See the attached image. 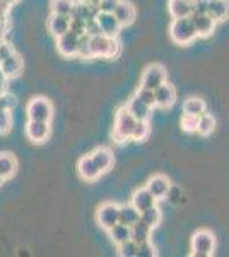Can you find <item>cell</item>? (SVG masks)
Returning a JSON list of instances; mask_svg holds the SVG:
<instances>
[{
    "label": "cell",
    "mask_w": 229,
    "mask_h": 257,
    "mask_svg": "<svg viewBox=\"0 0 229 257\" xmlns=\"http://www.w3.org/2000/svg\"><path fill=\"white\" fill-rule=\"evenodd\" d=\"M190 19H191V23H193L195 33H197V36H200V38H209L215 30V24H217L207 12H203V14H191Z\"/></svg>",
    "instance_id": "obj_8"
},
{
    "label": "cell",
    "mask_w": 229,
    "mask_h": 257,
    "mask_svg": "<svg viewBox=\"0 0 229 257\" xmlns=\"http://www.w3.org/2000/svg\"><path fill=\"white\" fill-rule=\"evenodd\" d=\"M140 218V211L135 208L134 204H122L120 206V211H118V223L122 225H127V226H132L134 223L139 221Z\"/></svg>",
    "instance_id": "obj_24"
},
{
    "label": "cell",
    "mask_w": 229,
    "mask_h": 257,
    "mask_svg": "<svg viewBox=\"0 0 229 257\" xmlns=\"http://www.w3.org/2000/svg\"><path fill=\"white\" fill-rule=\"evenodd\" d=\"M77 45H79V36L76 35V33L70 31V30L57 38L58 53H60V55H64V57H76Z\"/></svg>",
    "instance_id": "obj_12"
},
{
    "label": "cell",
    "mask_w": 229,
    "mask_h": 257,
    "mask_svg": "<svg viewBox=\"0 0 229 257\" xmlns=\"http://www.w3.org/2000/svg\"><path fill=\"white\" fill-rule=\"evenodd\" d=\"M89 48L93 57H103V59H115L120 53V43L116 38L106 35H96L89 38Z\"/></svg>",
    "instance_id": "obj_1"
},
{
    "label": "cell",
    "mask_w": 229,
    "mask_h": 257,
    "mask_svg": "<svg viewBox=\"0 0 229 257\" xmlns=\"http://www.w3.org/2000/svg\"><path fill=\"white\" fill-rule=\"evenodd\" d=\"M149 134H151V127H149L147 120H137L134 131H132L130 139L137 141V143H142V141H145L149 138Z\"/></svg>",
    "instance_id": "obj_31"
},
{
    "label": "cell",
    "mask_w": 229,
    "mask_h": 257,
    "mask_svg": "<svg viewBox=\"0 0 229 257\" xmlns=\"http://www.w3.org/2000/svg\"><path fill=\"white\" fill-rule=\"evenodd\" d=\"M0 2H4V4H7V6H12V4H16V2H18V0H0Z\"/></svg>",
    "instance_id": "obj_46"
},
{
    "label": "cell",
    "mask_w": 229,
    "mask_h": 257,
    "mask_svg": "<svg viewBox=\"0 0 229 257\" xmlns=\"http://www.w3.org/2000/svg\"><path fill=\"white\" fill-rule=\"evenodd\" d=\"M86 35L87 36L101 35V28H99V24H98V21H96V18L86 21Z\"/></svg>",
    "instance_id": "obj_41"
},
{
    "label": "cell",
    "mask_w": 229,
    "mask_h": 257,
    "mask_svg": "<svg viewBox=\"0 0 229 257\" xmlns=\"http://www.w3.org/2000/svg\"><path fill=\"white\" fill-rule=\"evenodd\" d=\"M12 53H14V48H12L9 43H6V41H2V43H0V62L6 60L7 57H11Z\"/></svg>",
    "instance_id": "obj_43"
},
{
    "label": "cell",
    "mask_w": 229,
    "mask_h": 257,
    "mask_svg": "<svg viewBox=\"0 0 229 257\" xmlns=\"http://www.w3.org/2000/svg\"><path fill=\"white\" fill-rule=\"evenodd\" d=\"M0 69H2V72L7 76V79L19 76L21 70H23V59H21L18 53L14 52L11 57H7L6 60L0 62Z\"/></svg>",
    "instance_id": "obj_21"
},
{
    "label": "cell",
    "mask_w": 229,
    "mask_h": 257,
    "mask_svg": "<svg viewBox=\"0 0 229 257\" xmlns=\"http://www.w3.org/2000/svg\"><path fill=\"white\" fill-rule=\"evenodd\" d=\"M26 134L29 141L33 143H43L50 136V122H41V120H29L26 125Z\"/></svg>",
    "instance_id": "obj_13"
},
{
    "label": "cell",
    "mask_w": 229,
    "mask_h": 257,
    "mask_svg": "<svg viewBox=\"0 0 229 257\" xmlns=\"http://www.w3.org/2000/svg\"><path fill=\"white\" fill-rule=\"evenodd\" d=\"M70 28V16H60V14H52L48 19V31L52 33L55 38L62 36L64 33H67Z\"/></svg>",
    "instance_id": "obj_19"
},
{
    "label": "cell",
    "mask_w": 229,
    "mask_h": 257,
    "mask_svg": "<svg viewBox=\"0 0 229 257\" xmlns=\"http://www.w3.org/2000/svg\"><path fill=\"white\" fill-rule=\"evenodd\" d=\"M72 33H76L77 36L84 35L86 33V21H81V19H70V28H69Z\"/></svg>",
    "instance_id": "obj_40"
},
{
    "label": "cell",
    "mask_w": 229,
    "mask_h": 257,
    "mask_svg": "<svg viewBox=\"0 0 229 257\" xmlns=\"http://www.w3.org/2000/svg\"><path fill=\"white\" fill-rule=\"evenodd\" d=\"M135 96L139 98L140 101H144L145 105L151 106V108L156 106V98H154V91L152 89H147V88H142V86H140V88L137 89Z\"/></svg>",
    "instance_id": "obj_36"
},
{
    "label": "cell",
    "mask_w": 229,
    "mask_h": 257,
    "mask_svg": "<svg viewBox=\"0 0 229 257\" xmlns=\"http://www.w3.org/2000/svg\"><path fill=\"white\" fill-rule=\"evenodd\" d=\"M52 14H60V16H70L72 11L74 0H52Z\"/></svg>",
    "instance_id": "obj_32"
},
{
    "label": "cell",
    "mask_w": 229,
    "mask_h": 257,
    "mask_svg": "<svg viewBox=\"0 0 229 257\" xmlns=\"http://www.w3.org/2000/svg\"><path fill=\"white\" fill-rule=\"evenodd\" d=\"M215 128V118L212 117L210 113H202L198 117V123H197V132L200 136H210Z\"/></svg>",
    "instance_id": "obj_30"
},
{
    "label": "cell",
    "mask_w": 229,
    "mask_h": 257,
    "mask_svg": "<svg viewBox=\"0 0 229 257\" xmlns=\"http://www.w3.org/2000/svg\"><path fill=\"white\" fill-rule=\"evenodd\" d=\"M2 182H4V178H2V177H0V185H2Z\"/></svg>",
    "instance_id": "obj_47"
},
{
    "label": "cell",
    "mask_w": 229,
    "mask_h": 257,
    "mask_svg": "<svg viewBox=\"0 0 229 257\" xmlns=\"http://www.w3.org/2000/svg\"><path fill=\"white\" fill-rule=\"evenodd\" d=\"M108 233H110V238L118 245V243H122L125 240L130 238V226L122 225V223H116V225H113L110 230H108Z\"/></svg>",
    "instance_id": "obj_29"
},
{
    "label": "cell",
    "mask_w": 229,
    "mask_h": 257,
    "mask_svg": "<svg viewBox=\"0 0 229 257\" xmlns=\"http://www.w3.org/2000/svg\"><path fill=\"white\" fill-rule=\"evenodd\" d=\"M215 237L214 233L205 228L197 230L191 235V255L193 257H210L215 252Z\"/></svg>",
    "instance_id": "obj_3"
},
{
    "label": "cell",
    "mask_w": 229,
    "mask_h": 257,
    "mask_svg": "<svg viewBox=\"0 0 229 257\" xmlns=\"http://www.w3.org/2000/svg\"><path fill=\"white\" fill-rule=\"evenodd\" d=\"M120 0H99L98 9L99 12H113L115 7L118 6Z\"/></svg>",
    "instance_id": "obj_42"
},
{
    "label": "cell",
    "mask_w": 229,
    "mask_h": 257,
    "mask_svg": "<svg viewBox=\"0 0 229 257\" xmlns=\"http://www.w3.org/2000/svg\"><path fill=\"white\" fill-rule=\"evenodd\" d=\"M139 219H140V221H144L149 228H152V230H154V228H156L161 223L162 213H161V209L157 208L156 204H154V206H151V208L140 211V218Z\"/></svg>",
    "instance_id": "obj_27"
},
{
    "label": "cell",
    "mask_w": 229,
    "mask_h": 257,
    "mask_svg": "<svg viewBox=\"0 0 229 257\" xmlns=\"http://www.w3.org/2000/svg\"><path fill=\"white\" fill-rule=\"evenodd\" d=\"M183 113L200 117L202 113H205V103L202 98H188L183 103Z\"/></svg>",
    "instance_id": "obj_28"
},
{
    "label": "cell",
    "mask_w": 229,
    "mask_h": 257,
    "mask_svg": "<svg viewBox=\"0 0 229 257\" xmlns=\"http://www.w3.org/2000/svg\"><path fill=\"white\" fill-rule=\"evenodd\" d=\"M16 105H18V99H16L14 94L6 93V91H2V93H0V110L12 111Z\"/></svg>",
    "instance_id": "obj_37"
},
{
    "label": "cell",
    "mask_w": 229,
    "mask_h": 257,
    "mask_svg": "<svg viewBox=\"0 0 229 257\" xmlns=\"http://www.w3.org/2000/svg\"><path fill=\"white\" fill-rule=\"evenodd\" d=\"M197 123H198V117H195V115L183 113V117H181V128L186 132V134H193V132H197Z\"/></svg>",
    "instance_id": "obj_35"
},
{
    "label": "cell",
    "mask_w": 229,
    "mask_h": 257,
    "mask_svg": "<svg viewBox=\"0 0 229 257\" xmlns=\"http://www.w3.org/2000/svg\"><path fill=\"white\" fill-rule=\"evenodd\" d=\"M154 98H156V106L159 108H171L176 101V89L169 82H162L159 88L154 89Z\"/></svg>",
    "instance_id": "obj_10"
},
{
    "label": "cell",
    "mask_w": 229,
    "mask_h": 257,
    "mask_svg": "<svg viewBox=\"0 0 229 257\" xmlns=\"http://www.w3.org/2000/svg\"><path fill=\"white\" fill-rule=\"evenodd\" d=\"M98 6H87L84 2H74L72 11H70V19H81V21H89L94 19L98 16Z\"/></svg>",
    "instance_id": "obj_17"
},
{
    "label": "cell",
    "mask_w": 229,
    "mask_h": 257,
    "mask_svg": "<svg viewBox=\"0 0 229 257\" xmlns=\"http://www.w3.org/2000/svg\"><path fill=\"white\" fill-rule=\"evenodd\" d=\"M91 158H93L94 165L99 168V172L101 173L108 172V170L111 168V165H113V153H111L108 148L94 149V151L91 153Z\"/></svg>",
    "instance_id": "obj_18"
},
{
    "label": "cell",
    "mask_w": 229,
    "mask_h": 257,
    "mask_svg": "<svg viewBox=\"0 0 229 257\" xmlns=\"http://www.w3.org/2000/svg\"><path fill=\"white\" fill-rule=\"evenodd\" d=\"M137 120L132 117V113L128 111L127 106H122L116 111V118H115V127H113V141L116 144H123L130 139L132 131L135 127Z\"/></svg>",
    "instance_id": "obj_2"
},
{
    "label": "cell",
    "mask_w": 229,
    "mask_h": 257,
    "mask_svg": "<svg viewBox=\"0 0 229 257\" xmlns=\"http://www.w3.org/2000/svg\"><path fill=\"white\" fill-rule=\"evenodd\" d=\"M207 14L215 23H222L229 19V0H209L207 2Z\"/></svg>",
    "instance_id": "obj_16"
},
{
    "label": "cell",
    "mask_w": 229,
    "mask_h": 257,
    "mask_svg": "<svg viewBox=\"0 0 229 257\" xmlns=\"http://www.w3.org/2000/svg\"><path fill=\"white\" fill-rule=\"evenodd\" d=\"M145 187H147L149 192L156 197V201H159V199L168 197V190H169V187H171V182H169V178L166 175L157 173V175L149 178V182H147Z\"/></svg>",
    "instance_id": "obj_11"
},
{
    "label": "cell",
    "mask_w": 229,
    "mask_h": 257,
    "mask_svg": "<svg viewBox=\"0 0 229 257\" xmlns=\"http://www.w3.org/2000/svg\"><path fill=\"white\" fill-rule=\"evenodd\" d=\"M137 243L132 238L125 240V242L118 243V255L120 257H135L137 255Z\"/></svg>",
    "instance_id": "obj_34"
},
{
    "label": "cell",
    "mask_w": 229,
    "mask_h": 257,
    "mask_svg": "<svg viewBox=\"0 0 229 257\" xmlns=\"http://www.w3.org/2000/svg\"><path fill=\"white\" fill-rule=\"evenodd\" d=\"M0 43H2V40H0Z\"/></svg>",
    "instance_id": "obj_48"
},
{
    "label": "cell",
    "mask_w": 229,
    "mask_h": 257,
    "mask_svg": "<svg viewBox=\"0 0 229 257\" xmlns=\"http://www.w3.org/2000/svg\"><path fill=\"white\" fill-rule=\"evenodd\" d=\"M6 84H7V76L2 72V69H0V93L4 91V88H6Z\"/></svg>",
    "instance_id": "obj_44"
},
{
    "label": "cell",
    "mask_w": 229,
    "mask_h": 257,
    "mask_svg": "<svg viewBox=\"0 0 229 257\" xmlns=\"http://www.w3.org/2000/svg\"><path fill=\"white\" fill-rule=\"evenodd\" d=\"M191 2L193 0H169L168 11L173 19L190 18L191 16Z\"/></svg>",
    "instance_id": "obj_22"
},
{
    "label": "cell",
    "mask_w": 229,
    "mask_h": 257,
    "mask_svg": "<svg viewBox=\"0 0 229 257\" xmlns=\"http://www.w3.org/2000/svg\"><path fill=\"white\" fill-rule=\"evenodd\" d=\"M162 82H166V69L162 67L161 64H151L147 69L144 70L140 86L154 91L156 88H159Z\"/></svg>",
    "instance_id": "obj_6"
},
{
    "label": "cell",
    "mask_w": 229,
    "mask_h": 257,
    "mask_svg": "<svg viewBox=\"0 0 229 257\" xmlns=\"http://www.w3.org/2000/svg\"><path fill=\"white\" fill-rule=\"evenodd\" d=\"M207 2H209V0H207Z\"/></svg>",
    "instance_id": "obj_49"
},
{
    "label": "cell",
    "mask_w": 229,
    "mask_h": 257,
    "mask_svg": "<svg viewBox=\"0 0 229 257\" xmlns=\"http://www.w3.org/2000/svg\"><path fill=\"white\" fill-rule=\"evenodd\" d=\"M79 2H84V4H87V6H98L99 0H79Z\"/></svg>",
    "instance_id": "obj_45"
},
{
    "label": "cell",
    "mask_w": 229,
    "mask_h": 257,
    "mask_svg": "<svg viewBox=\"0 0 229 257\" xmlns=\"http://www.w3.org/2000/svg\"><path fill=\"white\" fill-rule=\"evenodd\" d=\"M89 38H91V36H87L86 33L79 36V45H77L76 57H81V59H87V60L94 59L93 53H91V48H89Z\"/></svg>",
    "instance_id": "obj_33"
},
{
    "label": "cell",
    "mask_w": 229,
    "mask_h": 257,
    "mask_svg": "<svg viewBox=\"0 0 229 257\" xmlns=\"http://www.w3.org/2000/svg\"><path fill=\"white\" fill-rule=\"evenodd\" d=\"M132 204H134L139 211H144V209H147L156 204V197L149 192L147 187L137 189L134 192V196H132Z\"/></svg>",
    "instance_id": "obj_23"
},
{
    "label": "cell",
    "mask_w": 229,
    "mask_h": 257,
    "mask_svg": "<svg viewBox=\"0 0 229 257\" xmlns=\"http://www.w3.org/2000/svg\"><path fill=\"white\" fill-rule=\"evenodd\" d=\"M169 38H171L176 45H190L191 41L197 38L193 23L190 18H180L173 19L171 26H169Z\"/></svg>",
    "instance_id": "obj_4"
},
{
    "label": "cell",
    "mask_w": 229,
    "mask_h": 257,
    "mask_svg": "<svg viewBox=\"0 0 229 257\" xmlns=\"http://www.w3.org/2000/svg\"><path fill=\"white\" fill-rule=\"evenodd\" d=\"M127 108H128V111H130L132 117H134L135 120H147V122H149V118H151L152 108L149 105H145L144 101H140L137 96H134L130 101L127 103Z\"/></svg>",
    "instance_id": "obj_20"
},
{
    "label": "cell",
    "mask_w": 229,
    "mask_h": 257,
    "mask_svg": "<svg viewBox=\"0 0 229 257\" xmlns=\"http://www.w3.org/2000/svg\"><path fill=\"white\" fill-rule=\"evenodd\" d=\"M156 255H157V250L154 248V243L151 240H147V242L140 243V245L137 247L135 257H156Z\"/></svg>",
    "instance_id": "obj_38"
},
{
    "label": "cell",
    "mask_w": 229,
    "mask_h": 257,
    "mask_svg": "<svg viewBox=\"0 0 229 257\" xmlns=\"http://www.w3.org/2000/svg\"><path fill=\"white\" fill-rule=\"evenodd\" d=\"M118 211L120 206L115 204V202H105L103 206H99L98 209V223L103 230H110L111 226L118 223Z\"/></svg>",
    "instance_id": "obj_7"
},
{
    "label": "cell",
    "mask_w": 229,
    "mask_h": 257,
    "mask_svg": "<svg viewBox=\"0 0 229 257\" xmlns=\"http://www.w3.org/2000/svg\"><path fill=\"white\" fill-rule=\"evenodd\" d=\"M18 170V163H16L14 156L9 155V153H0V177L6 180V178H11Z\"/></svg>",
    "instance_id": "obj_26"
},
{
    "label": "cell",
    "mask_w": 229,
    "mask_h": 257,
    "mask_svg": "<svg viewBox=\"0 0 229 257\" xmlns=\"http://www.w3.org/2000/svg\"><path fill=\"white\" fill-rule=\"evenodd\" d=\"M53 117V106L47 98H33L28 103V118L29 120H41V122H50Z\"/></svg>",
    "instance_id": "obj_5"
},
{
    "label": "cell",
    "mask_w": 229,
    "mask_h": 257,
    "mask_svg": "<svg viewBox=\"0 0 229 257\" xmlns=\"http://www.w3.org/2000/svg\"><path fill=\"white\" fill-rule=\"evenodd\" d=\"M151 231H152V228H149L144 221L139 219V221L130 226V238L134 240L137 245H140V243L151 240Z\"/></svg>",
    "instance_id": "obj_25"
},
{
    "label": "cell",
    "mask_w": 229,
    "mask_h": 257,
    "mask_svg": "<svg viewBox=\"0 0 229 257\" xmlns=\"http://www.w3.org/2000/svg\"><path fill=\"white\" fill-rule=\"evenodd\" d=\"M77 170H79V175H81L87 182L98 180L99 175H101V172H99V168L94 165V161H93V158H91V155H86V156H82V158L79 160Z\"/></svg>",
    "instance_id": "obj_15"
},
{
    "label": "cell",
    "mask_w": 229,
    "mask_h": 257,
    "mask_svg": "<svg viewBox=\"0 0 229 257\" xmlns=\"http://www.w3.org/2000/svg\"><path fill=\"white\" fill-rule=\"evenodd\" d=\"M113 14H115V18L118 19L120 26L125 28V26H130V24L134 23L137 12H135V7L132 6L130 2H127V0H120L118 6L115 7Z\"/></svg>",
    "instance_id": "obj_14"
},
{
    "label": "cell",
    "mask_w": 229,
    "mask_h": 257,
    "mask_svg": "<svg viewBox=\"0 0 229 257\" xmlns=\"http://www.w3.org/2000/svg\"><path fill=\"white\" fill-rule=\"evenodd\" d=\"M12 127V115L7 110H0V134H7Z\"/></svg>",
    "instance_id": "obj_39"
},
{
    "label": "cell",
    "mask_w": 229,
    "mask_h": 257,
    "mask_svg": "<svg viewBox=\"0 0 229 257\" xmlns=\"http://www.w3.org/2000/svg\"><path fill=\"white\" fill-rule=\"evenodd\" d=\"M96 21H98L99 28H101V33L106 36H111V38H116V36L120 35V30H122V26H120L118 19L115 18L113 12H98V16H96Z\"/></svg>",
    "instance_id": "obj_9"
}]
</instances>
